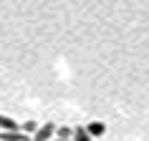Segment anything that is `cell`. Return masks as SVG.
Listing matches in <instances>:
<instances>
[{
  "mask_svg": "<svg viewBox=\"0 0 149 141\" xmlns=\"http://www.w3.org/2000/svg\"><path fill=\"white\" fill-rule=\"evenodd\" d=\"M56 136V126L53 124H43L36 129V133H33V141H51Z\"/></svg>",
  "mask_w": 149,
  "mask_h": 141,
  "instance_id": "obj_1",
  "label": "cell"
},
{
  "mask_svg": "<svg viewBox=\"0 0 149 141\" xmlns=\"http://www.w3.org/2000/svg\"><path fill=\"white\" fill-rule=\"evenodd\" d=\"M84 129H86V133L91 136V139H101L104 131H106V126H104L101 121H91V124H86Z\"/></svg>",
  "mask_w": 149,
  "mask_h": 141,
  "instance_id": "obj_2",
  "label": "cell"
},
{
  "mask_svg": "<svg viewBox=\"0 0 149 141\" xmlns=\"http://www.w3.org/2000/svg\"><path fill=\"white\" fill-rule=\"evenodd\" d=\"M0 131H20V124H18L15 118L0 113Z\"/></svg>",
  "mask_w": 149,
  "mask_h": 141,
  "instance_id": "obj_3",
  "label": "cell"
},
{
  "mask_svg": "<svg viewBox=\"0 0 149 141\" xmlns=\"http://www.w3.org/2000/svg\"><path fill=\"white\" fill-rule=\"evenodd\" d=\"M0 141H28V133H23V131H0Z\"/></svg>",
  "mask_w": 149,
  "mask_h": 141,
  "instance_id": "obj_4",
  "label": "cell"
},
{
  "mask_svg": "<svg viewBox=\"0 0 149 141\" xmlns=\"http://www.w3.org/2000/svg\"><path fill=\"white\" fill-rule=\"evenodd\" d=\"M71 141H94V139L86 133L84 126H79V129H73V133H71Z\"/></svg>",
  "mask_w": 149,
  "mask_h": 141,
  "instance_id": "obj_5",
  "label": "cell"
},
{
  "mask_svg": "<svg viewBox=\"0 0 149 141\" xmlns=\"http://www.w3.org/2000/svg\"><path fill=\"white\" fill-rule=\"evenodd\" d=\"M36 129H38L36 121H25V124H20V131H23V133H36Z\"/></svg>",
  "mask_w": 149,
  "mask_h": 141,
  "instance_id": "obj_6",
  "label": "cell"
},
{
  "mask_svg": "<svg viewBox=\"0 0 149 141\" xmlns=\"http://www.w3.org/2000/svg\"><path fill=\"white\" fill-rule=\"evenodd\" d=\"M71 133H73V129H66V126H63V129H56V136H58V139L71 141Z\"/></svg>",
  "mask_w": 149,
  "mask_h": 141,
  "instance_id": "obj_7",
  "label": "cell"
},
{
  "mask_svg": "<svg viewBox=\"0 0 149 141\" xmlns=\"http://www.w3.org/2000/svg\"><path fill=\"white\" fill-rule=\"evenodd\" d=\"M51 141H66V139H51Z\"/></svg>",
  "mask_w": 149,
  "mask_h": 141,
  "instance_id": "obj_8",
  "label": "cell"
}]
</instances>
